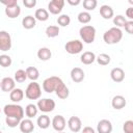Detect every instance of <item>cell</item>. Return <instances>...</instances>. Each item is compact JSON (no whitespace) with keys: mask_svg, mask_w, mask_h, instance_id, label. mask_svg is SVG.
Masks as SVG:
<instances>
[{"mask_svg":"<svg viewBox=\"0 0 133 133\" xmlns=\"http://www.w3.org/2000/svg\"><path fill=\"white\" fill-rule=\"evenodd\" d=\"M22 25L25 29H32L36 25V20L32 16H26L22 20Z\"/></svg>","mask_w":133,"mask_h":133,"instance_id":"25","label":"cell"},{"mask_svg":"<svg viewBox=\"0 0 133 133\" xmlns=\"http://www.w3.org/2000/svg\"><path fill=\"white\" fill-rule=\"evenodd\" d=\"M55 94H56V96H57L59 99H61V100H64V99H66V98L69 97V95H70L69 88H68V86L63 83L62 80H60V81L58 82V84H57V86H56V89H55Z\"/></svg>","mask_w":133,"mask_h":133,"instance_id":"13","label":"cell"},{"mask_svg":"<svg viewBox=\"0 0 133 133\" xmlns=\"http://www.w3.org/2000/svg\"><path fill=\"white\" fill-rule=\"evenodd\" d=\"M124 27H125V30L127 31V33L132 34V32H133V21H127Z\"/></svg>","mask_w":133,"mask_h":133,"instance_id":"40","label":"cell"},{"mask_svg":"<svg viewBox=\"0 0 133 133\" xmlns=\"http://www.w3.org/2000/svg\"><path fill=\"white\" fill-rule=\"evenodd\" d=\"M82 133H96V131H95V129H94V128H91V127L87 126V127H84V128H83Z\"/></svg>","mask_w":133,"mask_h":133,"instance_id":"43","label":"cell"},{"mask_svg":"<svg viewBox=\"0 0 133 133\" xmlns=\"http://www.w3.org/2000/svg\"><path fill=\"white\" fill-rule=\"evenodd\" d=\"M64 49L69 54H78L83 50V43L79 39H72L65 44Z\"/></svg>","mask_w":133,"mask_h":133,"instance_id":"6","label":"cell"},{"mask_svg":"<svg viewBox=\"0 0 133 133\" xmlns=\"http://www.w3.org/2000/svg\"><path fill=\"white\" fill-rule=\"evenodd\" d=\"M0 133H2V131H1V130H0Z\"/></svg>","mask_w":133,"mask_h":133,"instance_id":"46","label":"cell"},{"mask_svg":"<svg viewBox=\"0 0 133 133\" xmlns=\"http://www.w3.org/2000/svg\"><path fill=\"white\" fill-rule=\"evenodd\" d=\"M60 80L61 79L57 76H51V77L46 78L43 81V89L48 94H51V92L55 91L56 86H57V84Z\"/></svg>","mask_w":133,"mask_h":133,"instance_id":"5","label":"cell"},{"mask_svg":"<svg viewBox=\"0 0 133 133\" xmlns=\"http://www.w3.org/2000/svg\"><path fill=\"white\" fill-rule=\"evenodd\" d=\"M126 22H127L126 18H125L124 16H122V15H117V16H115V17L113 18V24H114L115 27H117V28L124 27L125 24H126Z\"/></svg>","mask_w":133,"mask_h":133,"instance_id":"34","label":"cell"},{"mask_svg":"<svg viewBox=\"0 0 133 133\" xmlns=\"http://www.w3.org/2000/svg\"><path fill=\"white\" fill-rule=\"evenodd\" d=\"M0 83H1V84H0V88H1V90L4 91V92H10L14 88H16V87H15V86H16V82H15V80H14L12 78H10V77H5V78H3Z\"/></svg>","mask_w":133,"mask_h":133,"instance_id":"12","label":"cell"},{"mask_svg":"<svg viewBox=\"0 0 133 133\" xmlns=\"http://www.w3.org/2000/svg\"><path fill=\"white\" fill-rule=\"evenodd\" d=\"M0 82H1V81H0ZM0 84H1V83H0Z\"/></svg>","mask_w":133,"mask_h":133,"instance_id":"47","label":"cell"},{"mask_svg":"<svg viewBox=\"0 0 133 133\" xmlns=\"http://www.w3.org/2000/svg\"><path fill=\"white\" fill-rule=\"evenodd\" d=\"M21 14V8L19 5L12 6V7H5V15L9 18V19H15L18 18Z\"/></svg>","mask_w":133,"mask_h":133,"instance_id":"23","label":"cell"},{"mask_svg":"<svg viewBox=\"0 0 133 133\" xmlns=\"http://www.w3.org/2000/svg\"><path fill=\"white\" fill-rule=\"evenodd\" d=\"M0 112H1V110H0Z\"/></svg>","mask_w":133,"mask_h":133,"instance_id":"48","label":"cell"},{"mask_svg":"<svg viewBox=\"0 0 133 133\" xmlns=\"http://www.w3.org/2000/svg\"><path fill=\"white\" fill-rule=\"evenodd\" d=\"M0 2L4 4L5 7H12V6L18 5V0H1Z\"/></svg>","mask_w":133,"mask_h":133,"instance_id":"39","label":"cell"},{"mask_svg":"<svg viewBox=\"0 0 133 133\" xmlns=\"http://www.w3.org/2000/svg\"><path fill=\"white\" fill-rule=\"evenodd\" d=\"M98 133H111L112 132V124L109 119H101L97 125Z\"/></svg>","mask_w":133,"mask_h":133,"instance_id":"14","label":"cell"},{"mask_svg":"<svg viewBox=\"0 0 133 133\" xmlns=\"http://www.w3.org/2000/svg\"><path fill=\"white\" fill-rule=\"evenodd\" d=\"M123 130L125 133H133V121H126L123 125Z\"/></svg>","mask_w":133,"mask_h":133,"instance_id":"38","label":"cell"},{"mask_svg":"<svg viewBox=\"0 0 133 133\" xmlns=\"http://www.w3.org/2000/svg\"><path fill=\"white\" fill-rule=\"evenodd\" d=\"M34 19L41 22H45L49 19V12L45 8H37L34 12Z\"/></svg>","mask_w":133,"mask_h":133,"instance_id":"26","label":"cell"},{"mask_svg":"<svg viewBox=\"0 0 133 133\" xmlns=\"http://www.w3.org/2000/svg\"><path fill=\"white\" fill-rule=\"evenodd\" d=\"M77 18H78V21L81 24H87L91 20V16H90V14L88 11H81V12H79Z\"/></svg>","mask_w":133,"mask_h":133,"instance_id":"32","label":"cell"},{"mask_svg":"<svg viewBox=\"0 0 133 133\" xmlns=\"http://www.w3.org/2000/svg\"><path fill=\"white\" fill-rule=\"evenodd\" d=\"M79 34L81 39L85 44H91L95 42V38H96V28L91 25L82 26L79 30Z\"/></svg>","mask_w":133,"mask_h":133,"instance_id":"3","label":"cell"},{"mask_svg":"<svg viewBox=\"0 0 133 133\" xmlns=\"http://www.w3.org/2000/svg\"><path fill=\"white\" fill-rule=\"evenodd\" d=\"M97 0H84L83 1V7L86 9V11L94 10L97 7Z\"/></svg>","mask_w":133,"mask_h":133,"instance_id":"36","label":"cell"},{"mask_svg":"<svg viewBox=\"0 0 133 133\" xmlns=\"http://www.w3.org/2000/svg\"><path fill=\"white\" fill-rule=\"evenodd\" d=\"M59 34V27L56 25H50L46 28V35L50 38L56 37Z\"/></svg>","mask_w":133,"mask_h":133,"instance_id":"29","label":"cell"},{"mask_svg":"<svg viewBox=\"0 0 133 133\" xmlns=\"http://www.w3.org/2000/svg\"><path fill=\"white\" fill-rule=\"evenodd\" d=\"M80 60H81V62H82L83 64L88 65V64H91L92 62H95V60H96V55H95L94 52L86 51V52H84V53L81 55Z\"/></svg>","mask_w":133,"mask_h":133,"instance_id":"20","label":"cell"},{"mask_svg":"<svg viewBox=\"0 0 133 133\" xmlns=\"http://www.w3.org/2000/svg\"><path fill=\"white\" fill-rule=\"evenodd\" d=\"M63 6H64L63 0H52L48 4V9L52 15H58L61 12Z\"/></svg>","mask_w":133,"mask_h":133,"instance_id":"9","label":"cell"},{"mask_svg":"<svg viewBox=\"0 0 133 133\" xmlns=\"http://www.w3.org/2000/svg\"><path fill=\"white\" fill-rule=\"evenodd\" d=\"M38 112V109H37V106L34 105V104H28L26 107H25V114L28 118H32L34 116H36Z\"/></svg>","mask_w":133,"mask_h":133,"instance_id":"28","label":"cell"},{"mask_svg":"<svg viewBox=\"0 0 133 133\" xmlns=\"http://www.w3.org/2000/svg\"><path fill=\"white\" fill-rule=\"evenodd\" d=\"M66 2L70 4V5H73V6H76V5H79L81 3L80 0H66Z\"/></svg>","mask_w":133,"mask_h":133,"instance_id":"44","label":"cell"},{"mask_svg":"<svg viewBox=\"0 0 133 133\" xmlns=\"http://www.w3.org/2000/svg\"><path fill=\"white\" fill-rule=\"evenodd\" d=\"M26 79H27V75H26V72L24 70H18L15 73V77H14L15 82L23 83V82H25Z\"/></svg>","mask_w":133,"mask_h":133,"instance_id":"31","label":"cell"},{"mask_svg":"<svg viewBox=\"0 0 133 133\" xmlns=\"http://www.w3.org/2000/svg\"><path fill=\"white\" fill-rule=\"evenodd\" d=\"M3 112L5 116H10V117H17L19 119H23L24 116V109L22 106L18 104H7L3 108Z\"/></svg>","mask_w":133,"mask_h":133,"instance_id":"2","label":"cell"},{"mask_svg":"<svg viewBox=\"0 0 133 133\" xmlns=\"http://www.w3.org/2000/svg\"><path fill=\"white\" fill-rule=\"evenodd\" d=\"M96 60H97V62H98L100 65H107V64L110 63L111 58H110V56H109L108 54H106V53H101V54H99L98 56H96Z\"/></svg>","mask_w":133,"mask_h":133,"instance_id":"30","label":"cell"},{"mask_svg":"<svg viewBox=\"0 0 133 133\" xmlns=\"http://www.w3.org/2000/svg\"><path fill=\"white\" fill-rule=\"evenodd\" d=\"M51 125L53 127V129L57 132H61L64 130L65 126H66V122L65 118L62 115H55L51 122Z\"/></svg>","mask_w":133,"mask_h":133,"instance_id":"10","label":"cell"},{"mask_svg":"<svg viewBox=\"0 0 133 133\" xmlns=\"http://www.w3.org/2000/svg\"><path fill=\"white\" fill-rule=\"evenodd\" d=\"M11 58L10 56L6 55V54H2L0 55V65L3 66V68H7V66H10L11 64Z\"/></svg>","mask_w":133,"mask_h":133,"instance_id":"37","label":"cell"},{"mask_svg":"<svg viewBox=\"0 0 133 133\" xmlns=\"http://www.w3.org/2000/svg\"><path fill=\"white\" fill-rule=\"evenodd\" d=\"M71 23V18L69 15H60L57 18V24L61 27H66Z\"/></svg>","mask_w":133,"mask_h":133,"instance_id":"33","label":"cell"},{"mask_svg":"<svg viewBox=\"0 0 133 133\" xmlns=\"http://www.w3.org/2000/svg\"><path fill=\"white\" fill-rule=\"evenodd\" d=\"M57 133H65V132H63V131H61V132H57Z\"/></svg>","mask_w":133,"mask_h":133,"instance_id":"45","label":"cell"},{"mask_svg":"<svg viewBox=\"0 0 133 133\" xmlns=\"http://www.w3.org/2000/svg\"><path fill=\"white\" fill-rule=\"evenodd\" d=\"M9 98L14 103L21 102L24 98V91L21 88H14L9 94Z\"/></svg>","mask_w":133,"mask_h":133,"instance_id":"21","label":"cell"},{"mask_svg":"<svg viewBox=\"0 0 133 133\" xmlns=\"http://www.w3.org/2000/svg\"><path fill=\"white\" fill-rule=\"evenodd\" d=\"M21 119L17 118V117H10V116H5V123L9 128H15L17 126L20 125Z\"/></svg>","mask_w":133,"mask_h":133,"instance_id":"35","label":"cell"},{"mask_svg":"<svg viewBox=\"0 0 133 133\" xmlns=\"http://www.w3.org/2000/svg\"><path fill=\"white\" fill-rule=\"evenodd\" d=\"M23 4L27 8H32L36 5V0H23Z\"/></svg>","mask_w":133,"mask_h":133,"instance_id":"41","label":"cell"},{"mask_svg":"<svg viewBox=\"0 0 133 133\" xmlns=\"http://www.w3.org/2000/svg\"><path fill=\"white\" fill-rule=\"evenodd\" d=\"M70 75H71V79L76 83L82 82L84 80V77H85V74H84L83 70L80 69V68H73L71 70Z\"/></svg>","mask_w":133,"mask_h":133,"instance_id":"16","label":"cell"},{"mask_svg":"<svg viewBox=\"0 0 133 133\" xmlns=\"http://www.w3.org/2000/svg\"><path fill=\"white\" fill-rule=\"evenodd\" d=\"M51 56H52V52H51V50H50L49 48H47V47L39 48L38 51H37V57H38L41 60H43V61L49 60V59L51 58Z\"/></svg>","mask_w":133,"mask_h":133,"instance_id":"22","label":"cell"},{"mask_svg":"<svg viewBox=\"0 0 133 133\" xmlns=\"http://www.w3.org/2000/svg\"><path fill=\"white\" fill-rule=\"evenodd\" d=\"M36 124H37V126H38L41 129H47V128L50 127L51 121H50V117H49L47 114H42L41 116L37 117Z\"/></svg>","mask_w":133,"mask_h":133,"instance_id":"24","label":"cell"},{"mask_svg":"<svg viewBox=\"0 0 133 133\" xmlns=\"http://www.w3.org/2000/svg\"><path fill=\"white\" fill-rule=\"evenodd\" d=\"M110 77H111L112 81H114L116 83H119L125 79V72L121 68H114L110 72Z\"/></svg>","mask_w":133,"mask_h":133,"instance_id":"17","label":"cell"},{"mask_svg":"<svg viewBox=\"0 0 133 133\" xmlns=\"http://www.w3.org/2000/svg\"><path fill=\"white\" fill-rule=\"evenodd\" d=\"M123 38V31L117 27H111L103 34V39L108 45L117 44Z\"/></svg>","mask_w":133,"mask_h":133,"instance_id":"1","label":"cell"},{"mask_svg":"<svg viewBox=\"0 0 133 133\" xmlns=\"http://www.w3.org/2000/svg\"><path fill=\"white\" fill-rule=\"evenodd\" d=\"M126 105H127V101H126L125 97H123L121 95L114 96L111 100V106L116 110H119V109L124 108Z\"/></svg>","mask_w":133,"mask_h":133,"instance_id":"18","label":"cell"},{"mask_svg":"<svg viewBox=\"0 0 133 133\" xmlns=\"http://www.w3.org/2000/svg\"><path fill=\"white\" fill-rule=\"evenodd\" d=\"M42 96V88L35 81L30 82L25 90V97L29 100H38Z\"/></svg>","mask_w":133,"mask_h":133,"instance_id":"4","label":"cell"},{"mask_svg":"<svg viewBox=\"0 0 133 133\" xmlns=\"http://www.w3.org/2000/svg\"><path fill=\"white\" fill-rule=\"evenodd\" d=\"M100 15L102 16L103 19L109 20V19H111V18L113 17L114 12H113V9H112L111 6L104 4V5H102V6L100 7Z\"/></svg>","mask_w":133,"mask_h":133,"instance_id":"19","label":"cell"},{"mask_svg":"<svg viewBox=\"0 0 133 133\" xmlns=\"http://www.w3.org/2000/svg\"><path fill=\"white\" fill-rule=\"evenodd\" d=\"M126 16L130 19V21H132V19H133V7L127 8V10H126Z\"/></svg>","mask_w":133,"mask_h":133,"instance_id":"42","label":"cell"},{"mask_svg":"<svg viewBox=\"0 0 133 133\" xmlns=\"http://www.w3.org/2000/svg\"><path fill=\"white\" fill-rule=\"evenodd\" d=\"M25 72H26L27 78H29L31 81H36L39 77V72L35 66H28Z\"/></svg>","mask_w":133,"mask_h":133,"instance_id":"27","label":"cell"},{"mask_svg":"<svg viewBox=\"0 0 133 133\" xmlns=\"http://www.w3.org/2000/svg\"><path fill=\"white\" fill-rule=\"evenodd\" d=\"M10 48H11L10 34L5 30H1L0 31V51L6 52V51L10 50Z\"/></svg>","mask_w":133,"mask_h":133,"instance_id":"8","label":"cell"},{"mask_svg":"<svg viewBox=\"0 0 133 133\" xmlns=\"http://www.w3.org/2000/svg\"><path fill=\"white\" fill-rule=\"evenodd\" d=\"M19 128L22 133H31L34 130V124L30 118H25L20 122Z\"/></svg>","mask_w":133,"mask_h":133,"instance_id":"15","label":"cell"},{"mask_svg":"<svg viewBox=\"0 0 133 133\" xmlns=\"http://www.w3.org/2000/svg\"><path fill=\"white\" fill-rule=\"evenodd\" d=\"M37 109L41 110L42 112H51L54 110L55 108V102L54 100L52 99H48V98H45V99H41L38 100L37 102Z\"/></svg>","mask_w":133,"mask_h":133,"instance_id":"7","label":"cell"},{"mask_svg":"<svg viewBox=\"0 0 133 133\" xmlns=\"http://www.w3.org/2000/svg\"><path fill=\"white\" fill-rule=\"evenodd\" d=\"M68 127L72 132L78 133L82 128V122L78 116H71L68 119Z\"/></svg>","mask_w":133,"mask_h":133,"instance_id":"11","label":"cell"}]
</instances>
